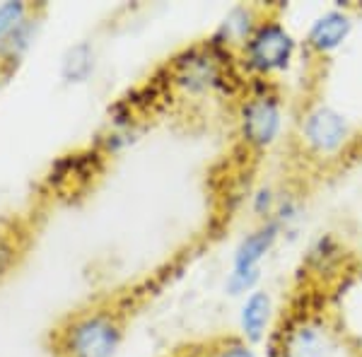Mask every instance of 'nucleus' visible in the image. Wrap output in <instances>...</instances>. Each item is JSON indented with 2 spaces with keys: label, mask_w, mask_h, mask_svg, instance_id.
<instances>
[{
  "label": "nucleus",
  "mask_w": 362,
  "mask_h": 357,
  "mask_svg": "<svg viewBox=\"0 0 362 357\" xmlns=\"http://www.w3.org/2000/svg\"><path fill=\"white\" fill-rule=\"evenodd\" d=\"M280 225L276 220H266L254 232H249L235 249V259H232V271H261V261L271 254L280 237Z\"/></svg>",
  "instance_id": "7"
},
{
  "label": "nucleus",
  "mask_w": 362,
  "mask_h": 357,
  "mask_svg": "<svg viewBox=\"0 0 362 357\" xmlns=\"http://www.w3.org/2000/svg\"><path fill=\"white\" fill-rule=\"evenodd\" d=\"M259 280H261V271H230L225 288L230 295H247V292L256 290Z\"/></svg>",
  "instance_id": "14"
},
{
  "label": "nucleus",
  "mask_w": 362,
  "mask_h": 357,
  "mask_svg": "<svg viewBox=\"0 0 362 357\" xmlns=\"http://www.w3.org/2000/svg\"><path fill=\"white\" fill-rule=\"evenodd\" d=\"M300 131L305 145L317 155H336L350 138L346 116L334 107H326V104H319V107L307 111Z\"/></svg>",
  "instance_id": "5"
},
{
  "label": "nucleus",
  "mask_w": 362,
  "mask_h": 357,
  "mask_svg": "<svg viewBox=\"0 0 362 357\" xmlns=\"http://www.w3.org/2000/svg\"><path fill=\"white\" fill-rule=\"evenodd\" d=\"M343 259V249L331 234H321L319 239H314L309 247L307 263L317 273H329L338 266V261Z\"/></svg>",
  "instance_id": "12"
},
{
  "label": "nucleus",
  "mask_w": 362,
  "mask_h": 357,
  "mask_svg": "<svg viewBox=\"0 0 362 357\" xmlns=\"http://www.w3.org/2000/svg\"><path fill=\"white\" fill-rule=\"evenodd\" d=\"M218 357H259V355L251 350V345L242 343V341H235V343L225 345V348L218 353Z\"/></svg>",
  "instance_id": "17"
},
{
  "label": "nucleus",
  "mask_w": 362,
  "mask_h": 357,
  "mask_svg": "<svg viewBox=\"0 0 362 357\" xmlns=\"http://www.w3.org/2000/svg\"><path fill=\"white\" fill-rule=\"evenodd\" d=\"M350 32H353V17L341 8L326 10L317 20L312 22L307 32V49L319 56L334 54L348 42Z\"/></svg>",
  "instance_id": "6"
},
{
  "label": "nucleus",
  "mask_w": 362,
  "mask_h": 357,
  "mask_svg": "<svg viewBox=\"0 0 362 357\" xmlns=\"http://www.w3.org/2000/svg\"><path fill=\"white\" fill-rule=\"evenodd\" d=\"M10 261H13V249H10L8 239L0 234V273H3L5 268L10 266Z\"/></svg>",
  "instance_id": "18"
},
{
  "label": "nucleus",
  "mask_w": 362,
  "mask_h": 357,
  "mask_svg": "<svg viewBox=\"0 0 362 357\" xmlns=\"http://www.w3.org/2000/svg\"><path fill=\"white\" fill-rule=\"evenodd\" d=\"M256 25H259V22H256L254 10L239 5V8L227 13L223 25H220V29L215 32L213 44L225 51L230 49V46H244L247 39L251 37V32L256 29Z\"/></svg>",
  "instance_id": "9"
},
{
  "label": "nucleus",
  "mask_w": 362,
  "mask_h": 357,
  "mask_svg": "<svg viewBox=\"0 0 362 357\" xmlns=\"http://www.w3.org/2000/svg\"><path fill=\"white\" fill-rule=\"evenodd\" d=\"M273 314V300L266 290H254L247 295L239 312V329H242L244 341L259 343L266 336V329L271 324Z\"/></svg>",
  "instance_id": "8"
},
{
  "label": "nucleus",
  "mask_w": 362,
  "mask_h": 357,
  "mask_svg": "<svg viewBox=\"0 0 362 357\" xmlns=\"http://www.w3.org/2000/svg\"><path fill=\"white\" fill-rule=\"evenodd\" d=\"M177 80L186 90H206L220 83V66L213 54L206 56H186V61H179Z\"/></svg>",
  "instance_id": "10"
},
{
  "label": "nucleus",
  "mask_w": 362,
  "mask_h": 357,
  "mask_svg": "<svg viewBox=\"0 0 362 357\" xmlns=\"http://www.w3.org/2000/svg\"><path fill=\"white\" fill-rule=\"evenodd\" d=\"M92 70H95V51H92V46L85 42L70 46L66 56H63V66H61L63 78L68 83H85L92 75Z\"/></svg>",
  "instance_id": "11"
},
{
  "label": "nucleus",
  "mask_w": 362,
  "mask_h": 357,
  "mask_svg": "<svg viewBox=\"0 0 362 357\" xmlns=\"http://www.w3.org/2000/svg\"><path fill=\"white\" fill-rule=\"evenodd\" d=\"M25 13L27 8L22 0H8V3L0 5V42H5L25 22Z\"/></svg>",
  "instance_id": "13"
},
{
  "label": "nucleus",
  "mask_w": 362,
  "mask_h": 357,
  "mask_svg": "<svg viewBox=\"0 0 362 357\" xmlns=\"http://www.w3.org/2000/svg\"><path fill=\"white\" fill-rule=\"evenodd\" d=\"M297 54V42L288 27L278 20H264L256 25L242 46V61L254 75L268 78V75L283 73L293 66Z\"/></svg>",
  "instance_id": "1"
},
{
  "label": "nucleus",
  "mask_w": 362,
  "mask_h": 357,
  "mask_svg": "<svg viewBox=\"0 0 362 357\" xmlns=\"http://www.w3.org/2000/svg\"><path fill=\"white\" fill-rule=\"evenodd\" d=\"M121 343V326L112 314H92L68 331L73 357H114Z\"/></svg>",
  "instance_id": "4"
},
{
  "label": "nucleus",
  "mask_w": 362,
  "mask_h": 357,
  "mask_svg": "<svg viewBox=\"0 0 362 357\" xmlns=\"http://www.w3.org/2000/svg\"><path fill=\"white\" fill-rule=\"evenodd\" d=\"M276 206H278V196L271 186H261V189L254 191V196H251V210H254L259 218L273 215L276 213Z\"/></svg>",
  "instance_id": "16"
},
{
  "label": "nucleus",
  "mask_w": 362,
  "mask_h": 357,
  "mask_svg": "<svg viewBox=\"0 0 362 357\" xmlns=\"http://www.w3.org/2000/svg\"><path fill=\"white\" fill-rule=\"evenodd\" d=\"M280 357H343V343L326 321L307 316L283 333Z\"/></svg>",
  "instance_id": "3"
},
{
  "label": "nucleus",
  "mask_w": 362,
  "mask_h": 357,
  "mask_svg": "<svg viewBox=\"0 0 362 357\" xmlns=\"http://www.w3.org/2000/svg\"><path fill=\"white\" fill-rule=\"evenodd\" d=\"M276 220L278 225H280V230H288L290 225H295L297 220H300V215H302V206H300V201L293 196H278V206H276Z\"/></svg>",
  "instance_id": "15"
},
{
  "label": "nucleus",
  "mask_w": 362,
  "mask_h": 357,
  "mask_svg": "<svg viewBox=\"0 0 362 357\" xmlns=\"http://www.w3.org/2000/svg\"><path fill=\"white\" fill-rule=\"evenodd\" d=\"M283 128V109H280V99L276 92L268 87L251 95L242 104L239 111V131H242L244 143L256 150L271 148L280 136Z\"/></svg>",
  "instance_id": "2"
}]
</instances>
